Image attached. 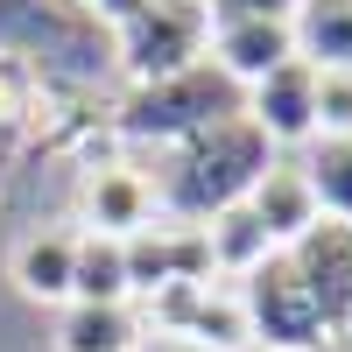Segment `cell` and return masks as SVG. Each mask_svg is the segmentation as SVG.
Returning a JSON list of instances; mask_svg holds the SVG:
<instances>
[{"label": "cell", "mask_w": 352, "mask_h": 352, "mask_svg": "<svg viewBox=\"0 0 352 352\" xmlns=\"http://www.w3.org/2000/svg\"><path fill=\"white\" fill-rule=\"evenodd\" d=\"M148 324L134 317V303H64L56 324V352H141Z\"/></svg>", "instance_id": "cell-10"}, {"label": "cell", "mask_w": 352, "mask_h": 352, "mask_svg": "<svg viewBox=\"0 0 352 352\" xmlns=\"http://www.w3.org/2000/svg\"><path fill=\"white\" fill-rule=\"evenodd\" d=\"M204 43H212L204 0H148V14H134L113 36V56H120L127 85H162L176 71L204 64Z\"/></svg>", "instance_id": "cell-4"}, {"label": "cell", "mask_w": 352, "mask_h": 352, "mask_svg": "<svg viewBox=\"0 0 352 352\" xmlns=\"http://www.w3.org/2000/svg\"><path fill=\"white\" fill-rule=\"evenodd\" d=\"M204 240H212V268H219V275H240V282H247L268 254H282L268 232H261V219L247 212V204H226V212H212V219H204Z\"/></svg>", "instance_id": "cell-13"}, {"label": "cell", "mask_w": 352, "mask_h": 352, "mask_svg": "<svg viewBox=\"0 0 352 352\" xmlns=\"http://www.w3.org/2000/svg\"><path fill=\"white\" fill-rule=\"evenodd\" d=\"M352 134V71H317V141Z\"/></svg>", "instance_id": "cell-16"}, {"label": "cell", "mask_w": 352, "mask_h": 352, "mask_svg": "<svg viewBox=\"0 0 352 352\" xmlns=\"http://www.w3.org/2000/svg\"><path fill=\"white\" fill-rule=\"evenodd\" d=\"M303 176L317 190V212L352 226V134L345 141H310L303 148Z\"/></svg>", "instance_id": "cell-14"}, {"label": "cell", "mask_w": 352, "mask_h": 352, "mask_svg": "<svg viewBox=\"0 0 352 352\" xmlns=\"http://www.w3.org/2000/svg\"><path fill=\"white\" fill-rule=\"evenodd\" d=\"M296 56L310 71H352V0H303L296 8Z\"/></svg>", "instance_id": "cell-12"}, {"label": "cell", "mask_w": 352, "mask_h": 352, "mask_svg": "<svg viewBox=\"0 0 352 352\" xmlns=\"http://www.w3.org/2000/svg\"><path fill=\"white\" fill-rule=\"evenodd\" d=\"M28 92H36V78L14 50H0V127H21L28 120Z\"/></svg>", "instance_id": "cell-17"}, {"label": "cell", "mask_w": 352, "mask_h": 352, "mask_svg": "<svg viewBox=\"0 0 352 352\" xmlns=\"http://www.w3.org/2000/svg\"><path fill=\"white\" fill-rule=\"evenodd\" d=\"M85 14H92L99 28H113V36H120V28H127L134 14H148V0H92V8H85Z\"/></svg>", "instance_id": "cell-19"}, {"label": "cell", "mask_w": 352, "mask_h": 352, "mask_svg": "<svg viewBox=\"0 0 352 352\" xmlns=\"http://www.w3.org/2000/svg\"><path fill=\"white\" fill-rule=\"evenodd\" d=\"M56 8H71V14H85V8H92V0H56Z\"/></svg>", "instance_id": "cell-21"}, {"label": "cell", "mask_w": 352, "mask_h": 352, "mask_svg": "<svg viewBox=\"0 0 352 352\" xmlns=\"http://www.w3.org/2000/svg\"><path fill=\"white\" fill-rule=\"evenodd\" d=\"M289 56H296V21H212V43H204V64L240 92L282 71Z\"/></svg>", "instance_id": "cell-7"}, {"label": "cell", "mask_w": 352, "mask_h": 352, "mask_svg": "<svg viewBox=\"0 0 352 352\" xmlns=\"http://www.w3.org/2000/svg\"><path fill=\"white\" fill-rule=\"evenodd\" d=\"M71 303H134V275H127V240H106V232H78Z\"/></svg>", "instance_id": "cell-11"}, {"label": "cell", "mask_w": 352, "mask_h": 352, "mask_svg": "<svg viewBox=\"0 0 352 352\" xmlns=\"http://www.w3.org/2000/svg\"><path fill=\"white\" fill-rule=\"evenodd\" d=\"M71 268H78V232L71 226H43L28 240H14V254H8V275L28 303H71Z\"/></svg>", "instance_id": "cell-9"}, {"label": "cell", "mask_w": 352, "mask_h": 352, "mask_svg": "<svg viewBox=\"0 0 352 352\" xmlns=\"http://www.w3.org/2000/svg\"><path fill=\"white\" fill-rule=\"evenodd\" d=\"M247 212L261 219V232H268L275 247H296L303 232H310L317 219H324V212H317V190H310V176H303V162H289V155L261 169V184L247 190Z\"/></svg>", "instance_id": "cell-8"}, {"label": "cell", "mask_w": 352, "mask_h": 352, "mask_svg": "<svg viewBox=\"0 0 352 352\" xmlns=\"http://www.w3.org/2000/svg\"><path fill=\"white\" fill-rule=\"evenodd\" d=\"M184 338L212 345V352H240V345H254V324H247L240 289H204V296H197V317H190Z\"/></svg>", "instance_id": "cell-15"}, {"label": "cell", "mask_w": 352, "mask_h": 352, "mask_svg": "<svg viewBox=\"0 0 352 352\" xmlns=\"http://www.w3.org/2000/svg\"><path fill=\"white\" fill-rule=\"evenodd\" d=\"M78 212H85V232H106V240H134L148 232L162 197H155V176L134 169V162H92L78 184Z\"/></svg>", "instance_id": "cell-6"}, {"label": "cell", "mask_w": 352, "mask_h": 352, "mask_svg": "<svg viewBox=\"0 0 352 352\" xmlns=\"http://www.w3.org/2000/svg\"><path fill=\"white\" fill-rule=\"evenodd\" d=\"M275 162V148L254 134L247 113H232V120L204 127L197 141H184V148L162 155V176H155V197L169 219H190L204 226L212 212H226V204H247V190L261 184V169Z\"/></svg>", "instance_id": "cell-1"}, {"label": "cell", "mask_w": 352, "mask_h": 352, "mask_svg": "<svg viewBox=\"0 0 352 352\" xmlns=\"http://www.w3.org/2000/svg\"><path fill=\"white\" fill-rule=\"evenodd\" d=\"M303 0H204L212 21H296Z\"/></svg>", "instance_id": "cell-18"}, {"label": "cell", "mask_w": 352, "mask_h": 352, "mask_svg": "<svg viewBox=\"0 0 352 352\" xmlns=\"http://www.w3.org/2000/svg\"><path fill=\"white\" fill-rule=\"evenodd\" d=\"M141 352H212V345H197V338H155V345H141Z\"/></svg>", "instance_id": "cell-20"}, {"label": "cell", "mask_w": 352, "mask_h": 352, "mask_svg": "<svg viewBox=\"0 0 352 352\" xmlns=\"http://www.w3.org/2000/svg\"><path fill=\"white\" fill-rule=\"evenodd\" d=\"M240 303H247V324L268 352H324L331 345V317L317 303V289L303 282V268L289 254H268L261 268L240 282Z\"/></svg>", "instance_id": "cell-3"}, {"label": "cell", "mask_w": 352, "mask_h": 352, "mask_svg": "<svg viewBox=\"0 0 352 352\" xmlns=\"http://www.w3.org/2000/svg\"><path fill=\"white\" fill-rule=\"evenodd\" d=\"M240 113L254 120V134L268 148H310L317 141V71L303 56H289L282 71H268L261 85L240 92Z\"/></svg>", "instance_id": "cell-5"}, {"label": "cell", "mask_w": 352, "mask_h": 352, "mask_svg": "<svg viewBox=\"0 0 352 352\" xmlns=\"http://www.w3.org/2000/svg\"><path fill=\"white\" fill-rule=\"evenodd\" d=\"M240 113V85H226L212 64H190L176 71L162 85H134V92L120 99V134L127 141H155V148H184V141H197L204 127H219Z\"/></svg>", "instance_id": "cell-2"}]
</instances>
